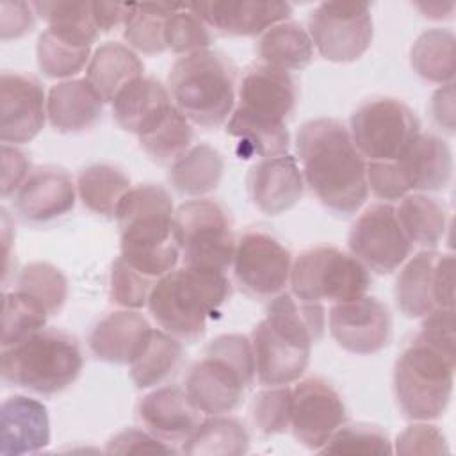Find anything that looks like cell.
Instances as JSON below:
<instances>
[{"label": "cell", "instance_id": "6da1fadb", "mask_svg": "<svg viewBox=\"0 0 456 456\" xmlns=\"http://www.w3.org/2000/svg\"><path fill=\"white\" fill-rule=\"evenodd\" d=\"M296 151L305 183L326 208L349 216L365 203V159L342 121L317 118L303 123Z\"/></svg>", "mask_w": 456, "mask_h": 456}, {"label": "cell", "instance_id": "7a4b0ae2", "mask_svg": "<svg viewBox=\"0 0 456 456\" xmlns=\"http://www.w3.org/2000/svg\"><path fill=\"white\" fill-rule=\"evenodd\" d=\"M326 315L321 303L278 294L265 317L251 331L256 378L265 387L290 385L299 379L310 362L312 346L324 333Z\"/></svg>", "mask_w": 456, "mask_h": 456}, {"label": "cell", "instance_id": "3957f363", "mask_svg": "<svg viewBox=\"0 0 456 456\" xmlns=\"http://www.w3.org/2000/svg\"><path fill=\"white\" fill-rule=\"evenodd\" d=\"M121 258L151 280L176 269L180 248L175 237V207L169 192L157 183L130 187L116 210Z\"/></svg>", "mask_w": 456, "mask_h": 456}, {"label": "cell", "instance_id": "277c9868", "mask_svg": "<svg viewBox=\"0 0 456 456\" xmlns=\"http://www.w3.org/2000/svg\"><path fill=\"white\" fill-rule=\"evenodd\" d=\"M232 294L226 273L180 267L164 274L153 285L148 310L157 324L183 342H194L207 331Z\"/></svg>", "mask_w": 456, "mask_h": 456}, {"label": "cell", "instance_id": "5b68a950", "mask_svg": "<svg viewBox=\"0 0 456 456\" xmlns=\"http://www.w3.org/2000/svg\"><path fill=\"white\" fill-rule=\"evenodd\" d=\"M237 68L221 52L200 50L180 57L167 77L175 107L194 125L214 128L235 109Z\"/></svg>", "mask_w": 456, "mask_h": 456}, {"label": "cell", "instance_id": "8992f818", "mask_svg": "<svg viewBox=\"0 0 456 456\" xmlns=\"http://www.w3.org/2000/svg\"><path fill=\"white\" fill-rule=\"evenodd\" d=\"M256 376L251 340L240 333L219 335L187 372L185 392L205 415L237 410Z\"/></svg>", "mask_w": 456, "mask_h": 456}, {"label": "cell", "instance_id": "52a82bcc", "mask_svg": "<svg viewBox=\"0 0 456 456\" xmlns=\"http://www.w3.org/2000/svg\"><path fill=\"white\" fill-rule=\"evenodd\" d=\"M84 358L75 337L45 328L28 340L2 349L4 383L50 395L69 387L80 374Z\"/></svg>", "mask_w": 456, "mask_h": 456}, {"label": "cell", "instance_id": "ba28073f", "mask_svg": "<svg viewBox=\"0 0 456 456\" xmlns=\"http://www.w3.org/2000/svg\"><path fill=\"white\" fill-rule=\"evenodd\" d=\"M456 354L415 337L394 367V394L404 417L431 420L444 415L452 395Z\"/></svg>", "mask_w": 456, "mask_h": 456}, {"label": "cell", "instance_id": "9c48e42d", "mask_svg": "<svg viewBox=\"0 0 456 456\" xmlns=\"http://www.w3.org/2000/svg\"><path fill=\"white\" fill-rule=\"evenodd\" d=\"M175 237L185 267L226 273L233 264L237 240L224 207L196 198L175 210Z\"/></svg>", "mask_w": 456, "mask_h": 456}, {"label": "cell", "instance_id": "30bf717a", "mask_svg": "<svg viewBox=\"0 0 456 456\" xmlns=\"http://www.w3.org/2000/svg\"><path fill=\"white\" fill-rule=\"evenodd\" d=\"M292 292L299 301L346 303L367 294L369 269L333 246H317L303 251L290 269Z\"/></svg>", "mask_w": 456, "mask_h": 456}, {"label": "cell", "instance_id": "8fae6325", "mask_svg": "<svg viewBox=\"0 0 456 456\" xmlns=\"http://www.w3.org/2000/svg\"><path fill=\"white\" fill-rule=\"evenodd\" d=\"M349 134L369 162H394L420 134V121L401 100L372 98L353 112Z\"/></svg>", "mask_w": 456, "mask_h": 456}, {"label": "cell", "instance_id": "7c38bea8", "mask_svg": "<svg viewBox=\"0 0 456 456\" xmlns=\"http://www.w3.org/2000/svg\"><path fill=\"white\" fill-rule=\"evenodd\" d=\"M308 36L326 61H356L372 43L370 5L365 2H322L308 16Z\"/></svg>", "mask_w": 456, "mask_h": 456}, {"label": "cell", "instance_id": "4fadbf2b", "mask_svg": "<svg viewBox=\"0 0 456 456\" xmlns=\"http://www.w3.org/2000/svg\"><path fill=\"white\" fill-rule=\"evenodd\" d=\"M347 244L351 255L378 274L394 273L406 262L413 246L397 221L395 208L388 203L367 207L351 224Z\"/></svg>", "mask_w": 456, "mask_h": 456}, {"label": "cell", "instance_id": "5bb4252c", "mask_svg": "<svg viewBox=\"0 0 456 456\" xmlns=\"http://www.w3.org/2000/svg\"><path fill=\"white\" fill-rule=\"evenodd\" d=\"M232 265L246 294L256 299H273L290 281L292 256L273 235L249 230L237 240Z\"/></svg>", "mask_w": 456, "mask_h": 456}, {"label": "cell", "instance_id": "9a60e30c", "mask_svg": "<svg viewBox=\"0 0 456 456\" xmlns=\"http://www.w3.org/2000/svg\"><path fill=\"white\" fill-rule=\"evenodd\" d=\"M344 422V401L328 381L308 378L292 388L290 429L305 447L321 451Z\"/></svg>", "mask_w": 456, "mask_h": 456}, {"label": "cell", "instance_id": "2e32d148", "mask_svg": "<svg viewBox=\"0 0 456 456\" xmlns=\"http://www.w3.org/2000/svg\"><path fill=\"white\" fill-rule=\"evenodd\" d=\"M328 324L335 342L354 354L378 353L392 338L388 308L367 294L353 301L335 303L330 308Z\"/></svg>", "mask_w": 456, "mask_h": 456}, {"label": "cell", "instance_id": "e0dca14e", "mask_svg": "<svg viewBox=\"0 0 456 456\" xmlns=\"http://www.w3.org/2000/svg\"><path fill=\"white\" fill-rule=\"evenodd\" d=\"M46 119V98L39 80L27 73L0 75V141L23 144L32 141Z\"/></svg>", "mask_w": 456, "mask_h": 456}, {"label": "cell", "instance_id": "ac0fdd59", "mask_svg": "<svg viewBox=\"0 0 456 456\" xmlns=\"http://www.w3.org/2000/svg\"><path fill=\"white\" fill-rule=\"evenodd\" d=\"M237 94L235 109L276 123H285L292 116L297 100L290 73L264 62L246 69Z\"/></svg>", "mask_w": 456, "mask_h": 456}, {"label": "cell", "instance_id": "d6986e66", "mask_svg": "<svg viewBox=\"0 0 456 456\" xmlns=\"http://www.w3.org/2000/svg\"><path fill=\"white\" fill-rule=\"evenodd\" d=\"M77 185L59 166H39L30 171L14 194V208L27 223H46L75 207Z\"/></svg>", "mask_w": 456, "mask_h": 456}, {"label": "cell", "instance_id": "ffe728a7", "mask_svg": "<svg viewBox=\"0 0 456 456\" xmlns=\"http://www.w3.org/2000/svg\"><path fill=\"white\" fill-rule=\"evenodd\" d=\"M248 191L255 207L269 216L290 210L305 192L296 157L285 153L256 162L248 175Z\"/></svg>", "mask_w": 456, "mask_h": 456}, {"label": "cell", "instance_id": "44dd1931", "mask_svg": "<svg viewBox=\"0 0 456 456\" xmlns=\"http://www.w3.org/2000/svg\"><path fill=\"white\" fill-rule=\"evenodd\" d=\"M201 20L224 36H256L264 34L276 23L285 21L292 14V5L287 2H198L191 4Z\"/></svg>", "mask_w": 456, "mask_h": 456}, {"label": "cell", "instance_id": "7402d4cb", "mask_svg": "<svg viewBox=\"0 0 456 456\" xmlns=\"http://www.w3.org/2000/svg\"><path fill=\"white\" fill-rule=\"evenodd\" d=\"M137 415L146 431L166 444L185 442L201 422V411L192 404L185 388L171 385L144 395Z\"/></svg>", "mask_w": 456, "mask_h": 456}, {"label": "cell", "instance_id": "603a6c76", "mask_svg": "<svg viewBox=\"0 0 456 456\" xmlns=\"http://www.w3.org/2000/svg\"><path fill=\"white\" fill-rule=\"evenodd\" d=\"M50 444L48 410L37 399L11 395L0 408V452L20 456L37 452Z\"/></svg>", "mask_w": 456, "mask_h": 456}, {"label": "cell", "instance_id": "cb8c5ba5", "mask_svg": "<svg viewBox=\"0 0 456 456\" xmlns=\"http://www.w3.org/2000/svg\"><path fill=\"white\" fill-rule=\"evenodd\" d=\"M151 330L146 317L135 310L110 312L94 324L89 335V349L102 362L130 365L141 353Z\"/></svg>", "mask_w": 456, "mask_h": 456}, {"label": "cell", "instance_id": "d4e9b609", "mask_svg": "<svg viewBox=\"0 0 456 456\" xmlns=\"http://www.w3.org/2000/svg\"><path fill=\"white\" fill-rule=\"evenodd\" d=\"M110 103L118 125L137 137L153 130L175 107L169 91L148 77L126 84Z\"/></svg>", "mask_w": 456, "mask_h": 456}, {"label": "cell", "instance_id": "484cf974", "mask_svg": "<svg viewBox=\"0 0 456 456\" xmlns=\"http://www.w3.org/2000/svg\"><path fill=\"white\" fill-rule=\"evenodd\" d=\"M394 162L408 191H442L452 176L451 148L442 137L433 134H419Z\"/></svg>", "mask_w": 456, "mask_h": 456}, {"label": "cell", "instance_id": "4316f807", "mask_svg": "<svg viewBox=\"0 0 456 456\" xmlns=\"http://www.w3.org/2000/svg\"><path fill=\"white\" fill-rule=\"evenodd\" d=\"M105 100L87 78H69L52 86L46 98L50 125L66 134L89 130L98 123Z\"/></svg>", "mask_w": 456, "mask_h": 456}, {"label": "cell", "instance_id": "83f0119b", "mask_svg": "<svg viewBox=\"0 0 456 456\" xmlns=\"http://www.w3.org/2000/svg\"><path fill=\"white\" fill-rule=\"evenodd\" d=\"M142 71L144 64L130 46L107 41L91 55L86 78L94 86L105 102H112L126 84L141 78Z\"/></svg>", "mask_w": 456, "mask_h": 456}, {"label": "cell", "instance_id": "f1b7e54d", "mask_svg": "<svg viewBox=\"0 0 456 456\" xmlns=\"http://www.w3.org/2000/svg\"><path fill=\"white\" fill-rule=\"evenodd\" d=\"M440 253L424 249L411 256L401 269L395 281L397 308L410 319L426 317L436 308L435 267Z\"/></svg>", "mask_w": 456, "mask_h": 456}, {"label": "cell", "instance_id": "f546056e", "mask_svg": "<svg viewBox=\"0 0 456 456\" xmlns=\"http://www.w3.org/2000/svg\"><path fill=\"white\" fill-rule=\"evenodd\" d=\"M226 132L239 141V155L242 159L249 157H276L285 155L290 144V135L287 123H276L246 114L233 109L226 121Z\"/></svg>", "mask_w": 456, "mask_h": 456}, {"label": "cell", "instance_id": "4dcf8cb0", "mask_svg": "<svg viewBox=\"0 0 456 456\" xmlns=\"http://www.w3.org/2000/svg\"><path fill=\"white\" fill-rule=\"evenodd\" d=\"M264 64L280 69H303L314 57V43L308 32L296 21H281L267 28L256 45Z\"/></svg>", "mask_w": 456, "mask_h": 456}, {"label": "cell", "instance_id": "1f68e13d", "mask_svg": "<svg viewBox=\"0 0 456 456\" xmlns=\"http://www.w3.org/2000/svg\"><path fill=\"white\" fill-rule=\"evenodd\" d=\"M224 171L223 155L210 144H196L169 167V182L187 196H203L212 192Z\"/></svg>", "mask_w": 456, "mask_h": 456}, {"label": "cell", "instance_id": "d6a6232c", "mask_svg": "<svg viewBox=\"0 0 456 456\" xmlns=\"http://www.w3.org/2000/svg\"><path fill=\"white\" fill-rule=\"evenodd\" d=\"M182 340L164 330H151L141 353L130 363V378L137 388H151L166 381L180 365Z\"/></svg>", "mask_w": 456, "mask_h": 456}, {"label": "cell", "instance_id": "836d02e7", "mask_svg": "<svg viewBox=\"0 0 456 456\" xmlns=\"http://www.w3.org/2000/svg\"><path fill=\"white\" fill-rule=\"evenodd\" d=\"M397 221L411 244L433 249L444 237L447 214L444 205L428 194H406L395 208Z\"/></svg>", "mask_w": 456, "mask_h": 456}, {"label": "cell", "instance_id": "e575fe53", "mask_svg": "<svg viewBox=\"0 0 456 456\" xmlns=\"http://www.w3.org/2000/svg\"><path fill=\"white\" fill-rule=\"evenodd\" d=\"M454 43V34L449 28H429L422 32L410 50L413 71L428 82L451 84L456 73Z\"/></svg>", "mask_w": 456, "mask_h": 456}, {"label": "cell", "instance_id": "d590c367", "mask_svg": "<svg viewBox=\"0 0 456 456\" xmlns=\"http://www.w3.org/2000/svg\"><path fill=\"white\" fill-rule=\"evenodd\" d=\"M130 191V178L110 164L84 167L77 178V194L94 214L112 217L123 196Z\"/></svg>", "mask_w": 456, "mask_h": 456}, {"label": "cell", "instance_id": "8d00e7d4", "mask_svg": "<svg viewBox=\"0 0 456 456\" xmlns=\"http://www.w3.org/2000/svg\"><path fill=\"white\" fill-rule=\"evenodd\" d=\"M249 449V435L242 422L226 415H208L183 442L185 454H244Z\"/></svg>", "mask_w": 456, "mask_h": 456}, {"label": "cell", "instance_id": "74e56055", "mask_svg": "<svg viewBox=\"0 0 456 456\" xmlns=\"http://www.w3.org/2000/svg\"><path fill=\"white\" fill-rule=\"evenodd\" d=\"M36 14L48 23V30L82 46H93L98 27L93 18V2H32Z\"/></svg>", "mask_w": 456, "mask_h": 456}, {"label": "cell", "instance_id": "f35d334b", "mask_svg": "<svg viewBox=\"0 0 456 456\" xmlns=\"http://www.w3.org/2000/svg\"><path fill=\"white\" fill-rule=\"evenodd\" d=\"M176 5L178 4L173 2L134 4V9L123 27V37L128 46L146 55L166 52V21Z\"/></svg>", "mask_w": 456, "mask_h": 456}, {"label": "cell", "instance_id": "ab89813d", "mask_svg": "<svg viewBox=\"0 0 456 456\" xmlns=\"http://www.w3.org/2000/svg\"><path fill=\"white\" fill-rule=\"evenodd\" d=\"M192 137L191 121L173 107L153 130L139 137V144L155 162L175 164L191 150Z\"/></svg>", "mask_w": 456, "mask_h": 456}, {"label": "cell", "instance_id": "60d3db41", "mask_svg": "<svg viewBox=\"0 0 456 456\" xmlns=\"http://www.w3.org/2000/svg\"><path fill=\"white\" fill-rule=\"evenodd\" d=\"M14 290L32 297L48 315H53L66 303L68 280L62 271L50 262H30L20 271Z\"/></svg>", "mask_w": 456, "mask_h": 456}, {"label": "cell", "instance_id": "b9f144b4", "mask_svg": "<svg viewBox=\"0 0 456 456\" xmlns=\"http://www.w3.org/2000/svg\"><path fill=\"white\" fill-rule=\"evenodd\" d=\"M48 312L32 297L12 290L4 292L2 349L18 346L45 330Z\"/></svg>", "mask_w": 456, "mask_h": 456}, {"label": "cell", "instance_id": "7bdbcfd3", "mask_svg": "<svg viewBox=\"0 0 456 456\" xmlns=\"http://www.w3.org/2000/svg\"><path fill=\"white\" fill-rule=\"evenodd\" d=\"M37 66L50 78H68L82 71L91 59V46H82L59 37L48 28L37 37Z\"/></svg>", "mask_w": 456, "mask_h": 456}, {"label": "cell", "instance_id": "ee69618b", "mask_svg": "<svg viewBox=\"0 0 456 456\" xmlns=\"http://www.w3.org/2000/svg\"><path fill=\"white\" fill-rule=\"evenodd\" d=\"M166 46L175 53H194L208 50L214 41L210 27L192 9L191 4H178L166 21Z\"/></svg>", "mask_w": 456, "mask_h": 456}, {"label": "cell", "instance_id": "f6af8a7d", "mask_svg": "<svg viewBox=\"0 0 456 456\" xmlns=\"http://www.w3.org/2000/svg\"><path fill=\"white\" fill-rule=\"evenodd\" d=\"M324 454H390L388 435L372 424H342L321 447Z\"/></svg>", "mask_w": 456, "mask_h": 456}, {"label": "cell", "instance_id": "bcb514c9", "mask_svg": "<svg viewBox=\"0 0 456 456\" xmlns=\"http://www.w3.org/2000/svg\"><path fill=\"white\" fill-rule=\"evenodd\" d=\"M290 415L292 388L289 385L269 387L253 399L251 417L264 435H278L290 429Z\"/></svg>", "mask_w": 456, "mask_h": 456}, {"label": "cell", "instance_id": "7dc6e473", "mask_svg": "<svg viewBox=\"0 0 456 456\" xmlns=\"http://www.w3.org/2000/svg\"><path fill=\"white\" fill-rule=\"evenodd\" d=\"M155 283V280L139 273L128 265L125 258L118 256L110 271V301L128 310L142 308L148 305V297Z\"/></svg>", "mask_w": 456, "mask_h": 456}, {"label": "cell", "instance_id": "c3c4849f", "mask_svg": "<svg viewBox=\"0 0 456 456\" xmlns=\"http://www.w3.org/2000/svg\"><path fill=\"white\" fill-rule=\"evenodd\" d=\"M397 454H442L449 452L444 433L433 424H411L395 440Z\"/></svg>", "mask_w": 456, "mask_h": 456}, {"label": "cell", "instance_id": "681fc988", "mask_svg": "<svg viewBox=\"0 0 456 456\" xmlns=\"http://www.w3.org/2000/svg\"><path fill=\"white\" fill-rule=\"evenodd\" d=\"M365 178L367 187L379 200H401L410 192L395 162H367Z\"/></svg>", "mask_w": 456, "mask_h": 456}, {"label": "cell", "instance_id": "f907efd6", "mask_svg": "<svg viewBox=\"0 0 456 456\" xmlns=\"http://www.w3.org/2000/svg\"><path fill=\"white\" fill-rule=\"evenodd\" d=\"M452 308H435L424 317L422 328L417 333L422 340L440 347L449 354L454 353V315Z\"/></svg>", "mask_w": 456, "mask_h": 456}, {"label": "cell", "instance_id": "816d5d0a", "mask_svg": "<svg viewBox=\"0 0 456 456\" xmlns=\"http://www.w3.org/2000/svg\"><path fill=\"white\" fill-rule=\"evenodd\" d=\"M105 452L109 454H128V452H175V449L151 435L150 431H141V429H125L118 435H114L109 444Z\"/></svg>", "mask_w": 456, "mask_h": 456}, {"label": "cell", "instance_id": "f5cc1de1", "mask_svg": "<svg viewBox=\"0 0 456 456\" xmlns=\"http://www.w3.org/2000/svg\"><path fill=\"white\" fill-rule=\"evenodd\" d=\"M36 9L27 2L0 4V37L2 41L18 39L36 27Z\"/></svg>", "mask_w": 456, "mask_h": 456}, {"label": "cell", "instance_id": "db71d44e", "mask_svg": "<svg viewBox=\"0 0 456 456\" xmlns=\"http://www.w3.org/2000/svg\"><path fill=\"white\" fill-rule=\"evenodd\" d=\"M30 171L28 157L16 146L2 142V196L16 194Z\"/></svg>", "mask_w": 456, "mask_h": 456}, {"label": "cell", "instance_id": "11a10c76", "mask_svg": "<svg viewBox=\"0 0 456 456\" xmlns=\"http://www.w3.org/2000/svg\"><path fill=\"white\" fill-rule=\"evenodd\" d=\"M454 299V258L438 255L435 267V303L436 308H452Z\"/></svg>", "mask_w": 456, "mask_h": 456}, {"label": "cell", "instance_id": "9f6ffc18", "mask_svg": "<svg viewBox=\"0 0 456 456\" xmlns=\"http://www.w3.org/2000/svg\"><path fill=\"white\" fill-rule=\"evenodd\" d=\"M435 123L447 134H454V82L435 91L429 105Z\"/></svg>", "mask_w": 456, "mask_h": 456}, {"label": "cell", "instance_id": "6f0895ef", "mask_svg": "<svg viewBox=\"0 0 456 456\" xmlns=\"http://www.w3.org/2000/svg\"><path fill=\"white\" fill-rule=\"evenodd\" d=\"M134 4H116V2H93V18L98 30L109 32L116 27H125Z\"/></svg>", "mask_w": 456, "mask_h": 456}, {"label": "cell", "instance_id": "680465c9", "mask_svg": "<svg viewBox=\"0 0 456 456\" xmlns=\"http://www.w3.org/2000/svg\"><path fill=\"white\" fill-rule=\"evenodd\" d=\"M417 7L424 12V16L433 18V20H442V18H447L452 12L454 4L452 2H449V4L433 2V4H417Z\"/></svg>", "mask_w": 456, "mask_h": 456}]
</instances>
